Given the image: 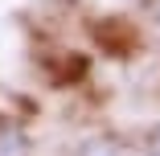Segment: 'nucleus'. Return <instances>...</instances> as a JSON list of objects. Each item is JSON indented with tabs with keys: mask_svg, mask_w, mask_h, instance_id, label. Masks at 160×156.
<instances>
[{
	"mask_svg": "<svg viewBox=\"0 0 160 156\" xmlns=\"http://www.w3.org/2000/svg\"><path fill=\"white\" fill-rule=\"evenodd\" d=\"M0 156H29V132L21 123H0Z\"/></svg>",
	"mask_w": 160,
	"mask_h": 156,
	"instance_id": "obj_1",
	"label": "nucleus"
},
{
	"mask_svg": "<svg viewBox=\"0 0 160 156\" xmlns=\"http://www.w3.org/2000/svg\"><path fill=\"white\" fill-rule=\"evenodd\" d=\"M148 156H160V128L152 132V144H148Z\"/></svg>",
	"mask_w": 160,
	"mask_h": 156,
	"instance_id": "obj_2",
	"label": "nucleus"
},
{
	"mask_svg": "<svg viewBox=\"0 0 160 156\" xmlns=\"http://www.w3.org/2000/svg\"><path fill=\"white\" fill-rule=\"evenodd\" d=\"M156 25H160V4H156Z\"/></svg>",
	"mask_w": 160,
	"mask_h": 156,
	"instance_id": "obj_3",
	"label": "nucleus"
}]
</instances>
